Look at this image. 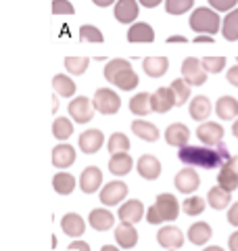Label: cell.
Wrapping results in <instances>:
<instances>
[{
	"instance_id": "cell-1",
	"label": "cell",
	"mask_w": 238,
	"mask_h": 251,
	"mask_svg": "<svg viewBox=\"0 0 238 251\" xmlns=\"http://www.w3.org/2000/svg\"><path fill=\"white\" fill-rule=\"evenodd\" d=\"M178 159L188 168H205V170H215L228 163L232 157L226 145L221 143L217 147H184L178 151Z\"/></svg>"
},
{
	"instance_id": "cell-2",
	"label": "cell",
	"mask_w": 238,
	"mask_h": 251,
	"mask_svg": "<svg viewBox=\"0 0 238 251\" xmlns=\"http://www.w3.org/2000/svg\"><path fill=\"white\" fill-rule=\"evenodd\" d=\"M105 77H107V82L115 84L121 90H134L138 86V74L132 69L130 61H125V59L109 61L105 67Z\"/></svg>"
},
{
	"instance_id": "cell-3",
	"label": "cell",
	"mask_w": 238,
	"mask_h": 251,
	"mask_svg": "<svg viewBox=\"0 0 238 251\" xmlns=\"http://www.w3.org/2000/svg\"><path fill=\"white\" fill-rule=\"evenodd\" d=\"M180 214V205L178 199L169 193H163L157 197V203L153 207H148L146 211V220L150 224H161V222H169V220H176Z\"/></svg>"
},
{
	"instance_id": "cell-4",
	"label": "cell",
	"mask_w": 238,
	"mask_h": 251,
	"mask_svg": "<svg viewBox=\"0 0 238 251\" xmlns=\"http://www.w3.org/2000/svg\"><path fill=\"white\" fill-rule=\"evenodd\" d=\"M190 27L198 34H217L221 23H219V15L215 11L207 9V6H201V9H194L190 15Z\"/></svg>"
},
{
	"instance_id": "cell-5",
	"label": "cell",
	"mask_w": 238,
	"mask_h": 251,
	"mask_svg": "<svg viewBox=\"0 0 238 251\" xmlns=\"http://www.w3.org/2000/svg\"><path fill=\"white\" fill-rule=\"evenodd\" d=\"M92 103H94V109H96L98 113H102V115H113V113L119 111V107H121V100H119L117 92L111 90V88L96 90Z\"/></svg>"
},
{
	"instance_id": "cell-6",
	"label": "cell",
	"mask_w": 238,
	"mask_h": 251,
	"mask_svg": "<svg viewBox=\"0 0 238 251\" xmlns=\"http://www.w3.org/2000/svg\"><path fill=\"white\" fill-rule=\"evenodd\" d=\"M182 80L188 86H203L207 82V72L203 67V61L194 57L184 59V63H182Z\"/></svg>"
},
{
	"instance_id": "cell-7",
	"label": "cell",
	"mask_w": 238,
	"mask_h": 251,
	"mask_svg": "<svg viewBox=\"0 0 238 251\" xmlns=\"http://www.w3.org/2000/svg\"><path fill=\"white\" fill-rule=\"evenodd\" d=\"M69 115L77 124H88L94 117V103L88 97H75L69 103Z\"/></svg>"
},
{
	"instance_id": "cell-8",
	"label": "cell",
	"mask_w": 238,
	"mask_h": 251,
	"mask_svg": "<svg viewBox=\"0 0 238 251\" xmlns=\"http://www.w3.org/2000/svg\"><path fill=\"white\" fill-rule=\"evenodd\" d=\"M196 136L205 147H217L224 140V128L217 122H205L196 128Z\"/></svg>"
},
{
	"instance_id": "cell-9",
	"label": "cell",
	"mask_w": 238,
	"mask_h": 251,
	"mask_svg": "<svg viewBox=\"0 0 238 251\" xmlns=\"http://www.w3.org/2000/svg\"><path fill=\"white\" fill-rule=\"evenodd\" d=\"M217 184L228 193H232L238 188V157H232L228 163L221 166L219 174H217Z\"/></svg>"
},
{
	"instance_id": "cell-10",
	"label": "cell",
	"mask_w": 238,
	"mask_h": 251,
	"mask_svg": "<svg viewBox=\"0 0 238 251\" xmlns=\"http://www.w3.org/2000/svg\"><path fill=\"white\" fill-rule=\"evenodd\" d=\"M128 195V184L113 180V182H107L100 191V203L102 205H117L119 201H123V197Z\"/></svg>"
},
{
	"instance_id": "cell-11",
	"label": "cell",
	"mask_w": 238,
	"mask_h": 251,
	"mask_svg": "<svg viewBox=\"0 0 238 251\" xmlns=\"http://www.w3.org/2000/svg\"><path fill=\"white\" fill-rule=\"evenodd\" d=\"M150 105L155 113H167L176 105V94L171 88H157V92L150 94Z\"/></svg>"
},
{
	"instance_id": "cell-12",
	"label": "cell",
	"mask_w": 238,
	"mask_h": 251,
	"mask_svg": "<svg viewBox=\"0 0 238 251\" xmlns=\"http://www.w3.org/2000/svg\"><path fill=\"white\" fill-rule=\"evenodd\" d=\"M157 241H159V245L165 249H180L184 245V234H182V230L176 228V226H163L157 234Z\"/></svg>"
},
{
	"instance_id": "cell-13",
	"label": "cell",
	"mask_w": 238,
	"mask_h": 251,
	"mask_svg": "<svg viewBox=\"0 0 238 251\" xmlns=\"http://www.w3.org/2000/svg\"><path fill=\"white\" fill-rule=\"evenodd\" d=\"M100 184H102V172L96 166H88L82 172V176H79V186H82V191L86 195L96 193Z\"/></svg>"
},
{
	"instance_id": "cell-14",
	"label": "cell",
	"mask_w": 238,
	"mask_h": 251,
	"mask_svg": "<svg viewBox=\"0 0 238 251\" xmlns=\"http://www.w3.org/2000/svg\"><path fill=\"white\" fill-rule=\"evenodd\" d=\"M198 184H201V178H198V174L192 170V168H184V170H180L178 172V176H176V188L180 193H184V195H190V193H194Z\"/></svg>"
},
{
	"instance_id": "cell-15",
	"label": "cell",
	"mask_w": 238,
	"mask_h": 251,
	"mask_svg": "<svg viewBox=\"0 0 238 251\" xmlns=\"http://www.w3.org/2000/svg\"><path fill=\"white\" fill-rule=\"evenodd\" d=\"M142 216H144V205H142V201H138V199L125 201L123 205L119 207V220L125 224H136V222H140Z\"/></svg>"
},
{
	"instance_id": "cell-16",
	"label": "cell",
	"mask_w": 238,
	"mask_h": 251,
	"mask_svg": "<svg viewBox=\"0 0 238 251\" xmlns=\"http://www.w3.org/2000/svg\"><path fill=\"white\" fill-rule=\"evenodd\" d=\"M102 143H105V136H102L100 130H86L79 134V149L86 153V155H92L96 153L98 149L102 147Z\"/></svg>"
},
{
	"instance_id": "cell-17",
	"label": "cell",
	"mask_w": 238,
	"mask_h": 251,
	"mask_svg": "<svg viewBox=\"0 0 238 251\" xmlns=\"http://www.w3.org/2000/svg\"><path fill=\"white\" fill-rule=\"evenodd\" d=\"M165 140H167V145H171V147L184 149V147H188L190 130L184 124H171L169 128L165 130Z\"/></svg>"
},
{
	"instance_id": "cell-18",
	"label": "cell",
	"mask_w": 238,
	"mask_h": 251,
	"mask_svg": "<svg viewBox=\"0 0 238 251\" xmlns=\"http://www.w3.org/2000/svg\"><path fill=\"white\" fill-rule=\"evenodd\" d=\"M138 174L144 180H157L161 176V163L155 155H142L138 159Z\"/></svg>"
},
{
	"instance_id": "cell-19",
	"label": "cell",
	"mask_w": 238,
	"mask_h": 251,
	"mask_svg": "<svg viewBox=\"0 0 238 251\" xmlns=\"http://www.w3.org/2000/svg\"><path fill=\"white\" fill-rule=\"evenodd\" d=\"M75 161V149L69 145H57L52 149V166L54 168H71Z\"/></svg>"
},
{
	"instance_id": "cell-20",
	"label": "cell",
	"mask_w": 238,
	"mask_h": 251,
	"mask_svg": "<svg viewBox=\"0 0 238 251\" xmlns=\"http://www.w3.org/2000/svg\"><path fill=\"white\" fill-rule=\"evenodd\" d=\"M115 241H117V245L123 247V249H132L134 245H136L138 232H136V228H134V224H125V222L119 224L115 228Z\"/></svg>"
},
{
	"instance_id": "cell-21",
	"label": "cell",
	"mask_w": 238,
	"mask_h": 251,
	"mask_svg": "<svg viewBox=\"0 0 238 251\" xmlns=\"http://www.w3.org/2000/svg\"><path fill=\"white\" fill-rule=\"evenodd\" d=\"M61 228H63V232H65V234H69V237L77 239V237H82V234H84L86 222L77 214H65V216H63V220H61Z\"/></svg>"
},
{
	"instance_id": "cell-22",
	"label": "cell",
	"mask_w": 238,
	"mask_h": 251,
	"mask_svg": "<svg viewBox=\"0 0 238 251\" xmlns=\"http://www.w3.org/2000/svg\"><path fill=\"white\" fill-rule=\"evenodd\" d=\"M211 115V100L207 97H203V94H198L190 100V117L196 122H205L207 117Z\"/></svg>"
},
{
	"instance_id": "cell-23",
	"label": "cell",
	"mask_w": 238,
	"mask_h": 251,
	"mask_svg": "<svg viewBox=\"0 0 238 251\" xmlns=\"http://www.w3.org/2000/svg\"><path fill=\"white\" fill-rule=\"evenodd\" d=\"M115 17L121 23H132L138 17V2L136 0H119L115 4Z\"/></svg>"
},
{
	"instance_id": "cell-24",
	"label": "cell",
	"mask_w": 238,
	"mask_h": 251,
	"mask_svg": "<svg viewBox=\"0 0 238 251\" xmlns=\"http://www.w3.org/2000/svg\"><path fill=\"white\" fill-rule=\"evenodd\" d=\"M215 113L224 122L234 120V117H238V100L234 97H228V94L226 97H221L217 100V105H215Z\"/></svg>"
},
{
	"instance_id": "cell-25",
	"label": "cell",
	"mask_w": 238,
	"mask_h": 251,
	"mask_svg": "<svg viewBox=\"0 0 238 251\" xmlns=\"http://www.w3.org/2000/svg\"><path fill=\"white\" fill-rule=\"evenodd\" d=\"M142 67H144L146 75L150 77H161L167 74L169 69V61L165 57H146L144 61H142Z\"/></svg>"
},
{
	"instance_id": "cell-26",
	"label": "cell",
	"mask_w": 238,
	"mask_h": 251,
	"mask_svg": "<svg viewBox=\"0 0 238 251\" xmlns=\"http://www.w3.org/2000/svg\"><path fill=\"white\" fill-rule=\"evenodd\" d=\"M90 226L94 230H109L115 224V218L107 209H92L90 211Z\"/></svg>"
},
{
	"instance_id": "cell-27",
	"label": "cell",
	"mask_w": 238,
	"mask_h": 251,
	"mask_svg": "<svg viewBox=\"0 0 238 251\" xmlns=\"http://www.w3.org/2000/svg\"><path fill=\"white\" fill-rule=\"evenodd\" d=\"M132 132H134V134H136L138 138L146 140V143H155V140L159 138L157 126L150 124V122H144V120H136V122H134V124H132Z\"/></svg>"
},
{
	"instance_id": "cell-28",
	"label": "cell",
	"mask_w": 238,
	"mask_h": 251,
	"mask_svg": "<svg viewBox=\"0 0 238 251\" xmlns=\"http://www.w3.org/2000/svg\"><path fill=\"white\" fill-rule=\"evenodd\" d=\"M130 42H153L155 40V29L148 23H134L128 31Z\"/></svg>"
},
{
	"instance_id": "cell-29",
	"label": "cell",
	"mask_w": 238,
	"mask_h": 251,
	"mask_svg": "<svg viewBox=\"0 0 238 251\" xmlns=\"http://www.w3.org/2000/svg\"><path fill=\"white\" fill-rule=\"evenodd\" d=\"M132 166H134V161L128 153H117L111 157V161H109V170H111V174H115V176H125L132 170Z\"/></svg>"
},
{
	"instance_id": "cell-30",
	"label": "cell",
	"mask_w": 238,
	"mask_h": 251,
	"mask_svg": "<svg viewBox=\"0 0 238 251\" xmlns=\"http://www.w3.org/2000/svg\"><path fill=\"white\" fill-rule=\"evenodd\" d=\"M188 239L194 245H205L211 239V226L207 222H194L188 230Z\"/></svg>"
},
{
	"instance_id": "cell-31",
	"label": "cell",
	"mask_w": 238,
	"mask_h": 251,
	"mask_svg": "<svg viewBox=\"0 0 238 251\" xmlns=\"http://www.w3.org/2000/svg\"><path fill=\"white\" fill-rule=\"evenodd\" d=\"M130 111L134 115H140V117L148 115L150 111H153V105H150V94L140 92V94H136V97H132V100H130Z\"/></svg>"
},
{
	"instance_id": "cell-32",
	"label": "cell",
	"mask_w": 238,
	"mask_h": 251,
	"mask_svg": "<svg viewBox=\"0 0 238 251\" xmlns=\"http://www.w3.org/2000/svg\"><path fill=\"white\" fill-rule=\"evenodd\" d=\"M230 201H232V195H230L228 191H224L221 186L211 188L209 195H207V203L213 209H226L230 205Z\"/></svg>"
},
{
	"instance_id": "cell-33",
	"label": "cell",
	"mask_w": 238,
	"mask_h": 251,
	"mask_svg": "<svg viewBox=\"0 0 238 251\" xmlns=\"http://www.w3.org/2000/svg\"><path fill=\"white\" fill-rule=\"evenodd\" d=\"M52 186L59 195H69V193H73V188H75V178L71 176L69 172H59V174H54V178H52Z\"/></svg>"
},
{
	"instance_id": "cell-34",
	"label": "cell",
	"mask_w": 238,
	"mask_h": 251,
	"mask_svg": "<svg viewBox=\"0 0 238 251\" xmlns=\"http://www.w3.org/2000/svg\"><path fill=\"white\" fill-rule=\"evenodd\" d=\"M52 88L61 97H73L75 94V82L69 75H54L52 77Z\"/></svg>"
},
{
	"instance_id": "cell-35",
	"label": "cell",
	"mask_w": 238,
	"mask_h": 251,
	"mask_svg": "<svg viewBox=\"0 0 238 251\" xmlns=\"http://www.w3.org/2000/svg\"><path fill=\"white\" fill-rule=\"evenodd\" d=\"M221 29H224V38H226V40H230V42L238 40V9L230 11L226 15L224 27H221Z\"/></svg>"
},
{
	"instance_id": "cell-36",
	"label": "cell",
	"mask_w": 238,
	"mask_h": 251,
	"mask_svg": "<svg viewBox=\"0 0 238 251\" xmlns=\"http://www.w3.org/2000/svg\"><path fill=\"white\" fill-rule=\"evenodd\" d=\"M71 134H73V124L67 117H57L52 124V136L59 140H67Z\"/></svg>"
},
{
	"instance_id": "cell-37",
	"label": "cell",
	"mask_w": 238,
	"mask_h": 251,
	"mask_svg": "<svg viewBox=\"0 0 238 251\" xmlns=\"http://www.w3.org/2000/svg\"><path fill=\"white\" fill-rule=\"evenodd\" d=\"M109 151L117 155V153H128L130 151V138L121 134V132H115V134H111L109 138Z\"/></svg>"
},
{
	"instance_id": "cell-38",
	"label": "cell",
	"mask_w": 238,
	"mask_h": 251,
	"mask_svg": "<svg viewBox=\"0 0 238 251\" xmlns=\"http://www.w3.org/2000/svg\"><path fill=\"white\" fill-rule=\"evenodd\" d=\"M88 57H67L65 59V69L73 75H82L88 69Z\"/></svg>"
},
{
	"instance_id": "cell-39",
	"label": "cell",
	"mask_w": 238,
	"mask_h": 251,
	"mask_svg": "<svg viewBox=\"0 0 238 251\" xmlns=\"http://www.w3.org/2000/svg\"><path fill=\"white\" fill-rule=\"evenodd\" d=\"M194 0H165V9L169 15H184L192 9Z\"/></svg>"
},
{
	"instance_id": "cell-40",
	"label": "cell",
	"mask_w": 238,
	"mask_h": 251,
	"mask_svg": "<svg viewBox=\"0 0 238 251\" xmlns=\"http://www.w3.org/2000/svg\"><path fill=\"white\" fill-rule=\"evenodd\" d=\"M182 209H184L186 216H201L205 211V199L201 197H188L182 203Z\"/></svg>"
},
{
	"instance_id": "cell-41",
	"label": "cell",
	"mask_w": 238,
	"mask_h": 251,
	"mask_svg": "<svg viewBox=\"0 0 238 251\" xmlns=\"http://www.w3.org/2000/svg\"><path fill=\"white\" fill-rule=\"evenodd\" d=\"M169 88L173 90V94H176V105H184L188 97H190V86L184 82V80H173Z\"/></svg>"
},
{
	"instance_id": "cell-42",
	"label": "cell",
	"mask_w": 238,
	"mask_h": 251,
	"mask_svg": "<svg viewBox=\"0 0 238 251\" xmlns=\"http://www.w3.org/2000/svg\"><path fill=\"white\" fill-rule=\"evenodd\" d=\"M79 38H82L84 42H96V44H100L102 40H105V36L100 34V29L94 27V25H82L79 27Z\"/></svg>"
},
{
	"instance_id": "cell-43",
	"label": "cell",
	"mask_w": 238,
	"mask_h": 251,
	"mask_svg": "<svg viewBox=\"0 0 238 251\" xmlns=\"http://www.w3.org/2000/svg\"><path fill=\"white\" fill-rule=\"evenodd\" d=\"M203 67L207 74H219L226 67V57H205Z\"/></svg>"
},
{
	"instance_id": "cell-44",
	"label": "cell",
	"mask_w": 238,
	"mask_h": 251,
	"mask_svg": "<svg viewBox=\"0 0 238 251\" xmlns=\"http://www.w3.org/2000/svg\"><path fill=\"white\" fill-rule=\"evenodd\" d=\"M52 13L54 15H73L75 9L69 0H52Z\"/></svg>"
},
{
	"instance_id": "cell-45",
	"label": "cell",
	"mask_w": 238,
	"mask_h": 251,
	"mask_svg": "<svg viewBox=\"0 0 238 251\" xmlns=\"http://www.w3.org/2000/svg\"><path fill=\"white\" fill-rule=\"evenodd\" d=\"M238 0H209V4L215 11H232Z\"/></svg>"
},
{
	"instance_id": "cell-46",
	"label": "cell",
	"mask_w": 238,
	"mask_h": 251,
	"mask_svg": "<svg viewBox=\"0 0 238 251\" xmlns=\"http://www.w3.org/2000/svg\"><path fill=\"white\" fill-rule=\"evenodd\" d=\"M228 222L232 226H238V201L228 209Z\"/></svg>"
},
{
	"instance_id": "cell-47",
	"label": "cell",
	"mask_w": 238,
	"mask_h": 251,
	"mask_svg": "<svg viewBox=\"0 0 238 251\" xmlns=\"http://www.w3.org/2000/svg\"><path fill=\"white\" fill-rule=\"evenodd\" d=\"M228 82L238 88V63H236L234 67H230V69H228Z\"/></svg>"
},
{
	"instance_id": "cell-48",
	"label": "cell",
	"mask_w": 238,
	"mask_h": 251,
	"mask_svg": "<svg viewBox=\"0 0 238 251\" xmlns=\"http://www.w3.org/2000/svg\"><path fill=\"white\" fill-rule=\"evenodd\" d=\"M69 251H90V245L84 243V241H73L69 245Z\"/></svg>"
},
{
	"instance_id": "cell-49",
	"label": "cell",
	"mask_w": 238,
	"mask_h": 251,
	"mask_svg": "<svg viewBox=\"0 0 238 251\" xmlns=\"http://www.w3.org/2000/svg\"><path fill=\"white\" fill-rule=\"evenodd\" d=\"M228 247L230 251H238V230L230 234V241H228Z\"/></svg>"
},
{
	"instance_id": "cell-50",
	"label": "cell",
	"mask_w": 238,
	"mask_h": 251,
	"mask_svg": "<svg viewBox=\"0 0 238 251\" xmlns=\"http://www.w3.org/2000/svg\"><path fill=\"white\" fill-rule=\"evenodd\" d=\"M161 0H140V4L142 6H146V9H153V6H157Z\"/></svg>"
},
{
	"instance_id": "cell-51",
	"label": "cell",
	"mask_w": 238,
	"mask_h": 251,
	"mask_svg": "<svg viewBox=\"0 0 238 251\" xmlns=\"http://www.w3.org/2000/svg\"><path fill=\"white\" fill-rule=\"evenodd\" d=\"M194 42H196V44H201V42L211 44V42H213V38H211V36H198V38H194Z\"/></svg>"
},
{
	"instance_id": "cell-52",
	"label": "cell",
	"mask_w": 238,
	"mask_h": 251,
	"mask_svg": "<svg viewBox=\"0 0 238 251\" xmlns=\"http://www.w3.org/2000/svg\"><path fill=\"white\" fill-rule=\"evenodd\" d=\"M92 2L96 4V6H111V4L115 2V0H92Z\"/></svg>"
},
{
	"instance_id": "cell-53",
	"label": "cell",
	"mask_w": 238,
	"mask_h": 251,
	"mask_svg": "<svg viewBox=\"0 0 238 251\" xmlns=\"http://www.w3.org/2000/svg\"><path fill=\"white\" fill-rule=\"evenodd\" d=\"M167 42L169 44H173V42H186V38H182V36H169Z\"/></svg>"
},
{
	"instance_id": "cell-54",
	"label": "cell",
	"mask_w": 238,
	"mask_h": 251,
	"mask_svg": "<svg viewBox=\"0 0 238 251\" xmlns=\"http://www.w3.org/2000/svg\"><path fill=\"white\" fill-rule=\"evenodd\" d=\"M232 134L238 138V120H236V122H234V126H232Z\"/></svg>"
},
{
	"instance_id": "cell-55",
	"label": "cell",
	"mask_w": 238,
	"mask_h": 251,
	"mask_svg": "<svg viewBox=\"0 0 238 251\" xmlns=\"http://www.w3.org/2000/svg\"><path fill=\"white\" fill-rule=\"evenodd\" d=\"M100 251H119V249H117V247H113V245H105Z\"/></svg>"
},
{
	"instance_id": "cell-56",
	"label": "cell",
	"mask_w": 238,
	"mask_h": 251,
	"mask_svg": "<svg viewBox=\"0 0 238 251\" xmlns=\"http://www.w3.org/2000/svg\"><path fill=\"white\" fill-rule=\"evenodd\" d=\"M203 251H224L221 247H217V245H211V247H207V249H203Z\"/></svg>"
}]
</instances>
